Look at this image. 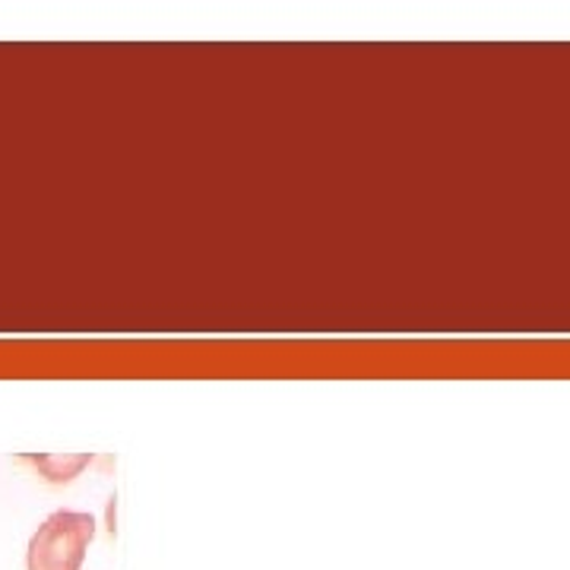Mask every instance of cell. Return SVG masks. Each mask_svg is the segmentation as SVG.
<instances>
[{"mask_svg": "<svg viewBox=\"0 0 570 570\" xmlns=\"http://www.w3.org/2000/svg\"><path fill=\"white\" fill-rule=\"evenodd\" d=\"M96 535V520L77 510H58L41 523L29 551L26 568L29 570H80L86 549Z\"/></svg>", "mask_w": 570, "mask_h": 570, "instance_id": "cell-1", "label": "cell"}, {"mask_svg": "<svg viewBox=\"0 0 570 570\" xmlns=\"http://www.w3.org/2000/svg\"><path fill=\"white\" fill-rule=\"evenodd\" d=\"M22 460L32 463L55 485L77 479L82 469L89 466V453H32V456H22Z\"/></svg>", "mask_w": 570, "mask_h": 570, "instance_id": "cell-2", "label": "cell"}]
</instances>
